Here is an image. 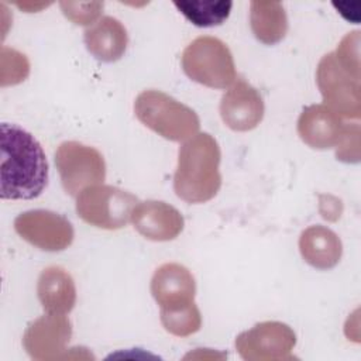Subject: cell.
Returning <instances> with one entry per match:
<instances>
[{
    "label": "cell",
    "instance_id": "cell-11",
    "mask_svg": "<svg viewBox=\"0 0 361 361\" xmlns=\"http://www.w3.org/2000/svg\"><path fill=\"white\" fill-rule=\"evenodd\" d=\"M220 116L228 128L250 131L264 117V100L255 87L240 79L223 94Z\"/></svg>",
    "mask_w": 361,
    "mask_h": 361
},
{
    "label": "cell",
    "instance_id": "cell-5",
    "mask_svg": "<svg viewBox=\"0 0 361 361\" xmlns=\"http://www.w3.org/2000/svg\"><path fill=\"white\" fill-rule=\"evenodd\" d=\"M138 199L111 185H93L83 189L76 199L78 216L90 226L117 230L131 220L133 209Z\"/></svg>",
    "mask_w": 361,
    "mask_h": 361
},
{
    "label": "cell",
    "instance_id": "cell-1",
    "mask_svg": "<svg viewBox=\"0 0 361 361\" xmlns=\"http://www.w3.org/2000/svg\"><path fill=\"white\" fill-rule=\"evenodd\" d=\"M0 180V196L10 200L35 199L48 183V161L41 144L16 124H1Z\"/></svg>",
    "mask_w": 361,
    "mask_h": 361
},
{
    "label": "cell",
    "instance_id": "cell-10",
    "mask_svg": "<svg viewBox=\"0 0 361 361\" xmlns=\"http://www.w3.org/2000/svg\"><path fill=\"white\" fill-rule=\"evenodd\" d=\"M71 334V322L63 314L47 313L27 327L23 345L34 360H55L66 350Z\"/></svg>",
    "mask_w": 361,
    "mask_h": 361
},
{
    "label": "cell",
    "instance_id": "cell-7",
    "mask_svg": "<svg viewBox=\"0 0 361 361\" xmlns=\"http://www.w3.org/2000/svg\"><path fill=\"white\" fill-rule=\"evenodd\" d=\"M55 165L62 186L71 196H78L83 189L99 185L106 178L103 155L96 148L78 141H65L58 147Z\"/></svg>",
    "mask_w": 361,
    "mask_h": 361
},
{
    "label": "cell",
    "instance_id": "cell-16",
    "mask_svg": "<svg viewBox=\"0 0 361 361\" xmlns=\"http://www.w3.org/2000/svg\"><path fill=\"white\" fill-rule=\"evenodd\" d=\"M87 51L102 62L118 61L127 48L128 37L124 25L111 16L99 18L85 31Z\"/></svg>",
    "mask_w": 361,
    "mask_h": 361
},
{
    "label": "cell",
    "instance_id": "cell-14",
    "mask_svg": "<svg viewBox=\"0 0 361 361\" xmlns=\"http://www.w3.org/2000/svg\"><path fill=\"white\" fill-rule=\"evenodd\" d=\"M344 126L337 113L324 104L303 109L298 120V133L305 144L316 149H327L338 144Z\"/></svg>",
    "mask_w": 361,
    "mask_h": 361
},
{
    "label": "cell",
    "instance_id": "cell-8",
    "mask_svg": "<svg viewBox=\"0 0 361 361\" xmlns=\"http://www.w3.org/2000/svg\"><path fill=\"white\" fill-rule=\"evenodd\" d=\"M296 344L293 330L281 322H262L243 331L235 338L238 354L248 361H268L290 358Z\"/></svg>",
    "mask_w": 361,
    "mask_h": 361
},
{
    "label": "cell",
    "instance_id": "cell-17",
    "mask_svg": "<svg viewBox=\"0 0 361 361\" xmlns=\"http://www.w3.org/2000/svg\"><path fill=\"white\" fill-rule=\"evenodd\" d=\"M299 250L303 259L317 269L336 267L343 254L338 235L323 226H310L303 230L299 238Z\"/></svg>",
    "mask_w": 361,
    "mask_h": 361
},
{
    "label": "cell",
    "instance_id": "cell-6",
    "mask_svg": "<svg viewBox=\"0 0 361 361\" xmlns=\"http://www.w3.org/2000/svg\"><path fill=\"white\" fill-rule=\"evenodd\" d=\"M316 82L324 106L345 117H360V71L344 66L334 52H330L317 65Z\"/></svg>",
    "mask_w": 361,
    "mask_h": 361
},
{
    "label": "cell",
    "instance_id": "cell-2",
    "mask_svg": "<svg viewBox=\"0 0 361 361\" xmlns=\"http://www.w3.org/2000/svg\"><path fill=\"white\" fill-rule=\"evenodd\" d=\"M220 147L207 133L188 140L179 149L173 175V190L188 203H204L213 199L220 186Z\"/></svg>",
    "mask_w": 361,
    "mask_h": 361
},
{
    "label": "cell",
    "instance_id": "cell-18",
    "mask_svg": "<svg viewBox=\"0 0 361 361\" xmlns=\"http://www.w3.org/2000/svg\"><path fill=\"white\" fill-rule=\"evenodd\" d=\"M250 25L255 38L267 45L279 42L288 31V17L282 3L258 1L250 3Z\"/></svg>",
    "mask_w": 361,
    "mask_h": 361
},
{
    "label": "cell",
    "instance_id": "cell-12",
    "mask_svg": "<svg viewBox=\"0 0 361 361\" xmlns=\"http://www.w3.org/2000/svg\"><path fill=\"white\" fill-rule=\"evenodd\" d=\"M134 228L147 240L169 241L183 230V217L178 209L161 200L137 203L131 213Z\"/></svg>",
    "mask_w": 361,
    "mask_h": 361
},
{
    "label": "cell",
    "instance_id": "cell-21",
    "mask_svg": "<svg viewBox=\"0 0 361 361\" xmlns=\"http://www.w3.org/2000/svg\"><path fill=\"white\" fill-rule=\"evenodd\" d=\"M63 14L72 23L79 25H89L99 18L103 10V1L78 3V1H61L59 3Z\"/></svg>",
    "mask_w": 361,
    "mask_h": 361
},
{
    "label": "cell",
    "instance_id": "cell-19",
    "mask_svg": "<svg viewBox=\"0 0 361 361\" xmlns=\"http://www.w3.org/2000/svg\"><path fill=\"white\" fill-rule=\"evenodd\" d=\"M173 6L195 25L214 27L223 24L231 11V1H173Z\"/></svg>",
    "mask_w": 361,
    "mask_h": 361
},
{
    "label": "cell",
    "instance_id": "cell-22",
    "mask_svg": "<svg viewBox=\"0 0 361 361\" xmlns=\"http://www.w3.org/2000/svg\"><path fill=\"white\" fill-rule=\"evenodd\" d=\"M1 54L7 56L8 61L11 62V73L4 80H1V86L17 85L21 80H24L30 72V63L25 55L7 47H1Z\"/></svg>",
    "mask_w": 361,
    "mask_h": 361
},
{
    "label": "cell",
    "instance_id": "cell-9",
    "mask_svg": "<svg viewBox=\"0 0 361 361\" xmlns=\"http://www.w3.org/2000/svg\"><path fill=\"white\" fill-rule=\"evenodd\" d=\"M17 234L44 251H62L73 241V227L63 216L49 210H28L14 220Z\"/></svg>",
    "mask_w": 361,
    "mask_h": 361
},
{
    "label": "cell",
    "instance_id": "cell-13",
    "mask_svg": "<svg viewBox=\"0 0 361 361\" xmlns=\"http://www.w3.org/2000/svg\"><path fill=\"white\" fill-rule=\"evenodd\" d=\"M151 293L161 310L193 303L196 282L192 272L176 262L161 265L151 279Z\"/></svg>",
    "mask_w": 361,
    "mask_h": 361
},
{
    "label": "cell",
    "instance_id": "cell-4",
    "mask_svg": "<svg viewBox=\"0 0 361 361\" xmlns=\"http://www.w3.org/2000/svg\"><path fill=\"white\" fill-rule=\"evenodd\" d=\"M182 69L192 80L213 89H226L237 78L228 47L216 37H197L182 54Z\"/></svg>",
    "mask_w": 361,
    "mask_h": 361
},
{
    "label": "cell",
    "instance_id": "cell-20",
    "mask_svg": "<svg viewBox=\"0 0 361 361\" xmlns=\"http://www.w3.org/2000/svg\"><path fill=\"white\" fill-rule=\"evenodd\" d=\"M161 323L171 334L186 337L200 329L202 316L199 307L193 302L182 307L161 310Z\"/></svg>",
    "mask_w": 361,
    "mask_h": 361
},
{
    "label": "cell",
    "instance_id": "cell-3",
    "mask_svg": "<svg viewBox=\"0 0 361 361\" xmlns=\"http://www.w3.org/2000/svg\"><path fill=\"white\" fill-rule=\"evenodd\" d=\"M134 113L145 127L171 141L190 138L200 127V120L190 107L155 89L137 96Z\"/></svg>",
    "mask_w": 361,
    "mask_h": 361
},
{
    "label": "cell",
    "instance_id": "cell-15",
    "mask_svg": "<svg viewBox=\"0 0 361 361\" xmlns=\"http://www.w3.org/2000/svg\"><path fill=\"white\" fill-rule=\"evenodd\" d=\"M37 293L47 313L66 314L76 302V288L71 274L56 265L48 267L39 274Z\"/></svg>",
    "mask_w": 361,
    "mask_h": 361
}]
</instances>
